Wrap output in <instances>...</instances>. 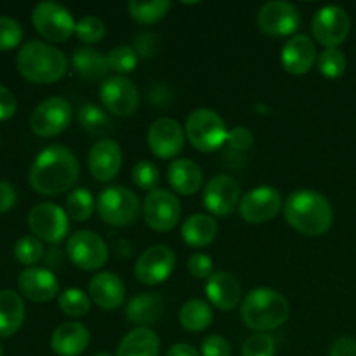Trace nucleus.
Masks as SVG:
<instances>
[{
    "label": "nucleus",
    "instance_id": "obj_10",
    "mask_svg": "<svg viewBox=\"0 0 356 356\" xmlns=\"http://www.w3.org/2000/svg\"><path fill=\"white\" fill-rule=\"evenodd\" d=\"M143 216L146 225L155 232H170L177 226L181 218V202L172 191L156 190L149 191L143 204Z\"/></svg>",
    "mask_w": 356,
    "mask_h": 356
},
{
    "label": "nucleus",
    "instance_id": "obj_5",
    "mask_svg": "<svg viewBox=\"0 0 356 356\" xmlns=\"http://www.w3.org/2000/svg\"><path fill=\"white\" fill-rule=\"evenodd\" d=\"M184 132L191 146L202 153L218 152L228 139L225 120L211 108H198L191 111Z\"/></svg>",
    "mask_w": 356,
    "mask_h": 356
},
{
    "label": "nucleus",
    "instance_id": "obj_27",
    "mask_svg": "<svg viewBox=\"0 0 356 356\" xmlns=\"http://www.w3.org/2000/svg\"><path fill=\"white\" fill-rule=\"evenodd\" d=\"M160 339L155 330L136 327L120 341L115 356H159Z\"/></svg>",
    "mask_w": 356,
    "mask_h": 356
},
{
    "label": "nucleus",
    "instance_id": "obj_6",
    "mask_svg": "<svg viewBox=\"0 0 356 356\" xmlns=\"http://www.w3.org/2000/svg\"><path fill=\"white\" fill-rule=\"evenodd\" d=\"M96 211L106 225L125 228L138 221L141 214V202L129 188L110 186L97 197Z\"/></svg>",
    "mask_w": 356,
    "mask_h": 356
},
{
    "label": "nucleus",
    "instance_id": "obj_24",
    "mask_svg": "<svg viewBox=\"0 0 356 356\" xmlns=\"http://www.w3.org/2000/svg\"><path fill=\"white\" fill-rule=\"evenodd\" d=\"M89 294L101 309H118L124 305L125 285L118 275L103 271L89 282Z\"/></svg>",
    "mask_w": 356,
    "mask_h": 356
},
{
    "label": "nucleus",
    "instance_id": "obj_52",
    "mask_svg": "<svg viewBox=\"0 0 356 356\" xmlns=\"http://www.w3.org/2000/svg\"><path fill=\"white\" fill-rule=\"evenodd\" d=\"M92 356H115V355L108 353V351H99V353H96V355H92Z\"/></svg>",
    "mask_w": 356,
    "mask_h": 356
},
{
    "label": "nucleus",
    "instance_id": "obj_45",
    "mask_svg": "<svg viewBox=\"0 0 356 356\" xmlns=\"http://www.w3.org/2000/svg\"><path fill=\"white\" fill-rule=\"evenodd\" d=\"M202 356H232V346L228 339L219 334H211L202 341Z\"/></svg>",
    "mask_w": 356,
    "mask_h": 356
},
{
    "label": "nucleus",
    "instance_id": "obj_32",
    "mask_svg": "<svg viewBox=\"0 0 356 356\" xmlns=\"http://www.w3.org/2000/svg\"><path fill=\"white\" fill-rule=\"evenodd\" d=\"M214 313L204 299H190L179 309V323L188 332H204L212 323Z\"/></svg>",
    "mask_w": 356,
    "mask_h": 356
},
{
    "label": "nucleus",
    "instance_id": "obj_31",
    "mask_svg": "<svg viewBox=\"0 0 356 356\" xmlns=\"http://www.w3.org/2000/svg\"><path fill=\"white\" fill-rule=\"evenodd\" d=\"M76 120L87 134L92 136V138H99V141L108 139V136L113 131V122H111L110 115L103 108L92 103H86L79 108Z\"/></svg>",
    "mask_w": 356,
    "mask_h": 356
},
{
    "label": "nucleus",
    "instance_id": "obj_7",
    "mask_svg": "<svg viewBox=\"0 0 356 356\" xmlns=\"http://www.w3.org/2000/svg\"><path fill=\"white\" fill-rule=\"evenodd\" d=\"M31 23L35 30L49 42L61 44L75 33V19L73 14L65 6L58 2H38L31 13Z\"/></svg>",
    "mask_w": 356,
    "mask_h": 356
},
{
    "label": "nucleus",
    "instance_id": "obj_28",
    "mask_svg": "<svg viewBox=\"0 0 356 356\" xmlns=\"http://www.w3.org/2000/svg\"><path fill=\"white\" fill-rule=\"evenodd\" d=\"M218 229V222L212 216L193 214L181 226V236H183L186 245L202 249V247H207L209 243L214 242Z\"/></svg>",
    "mask_w": 356,
    "mask_h": 356
},
{
    "label": "nucleus",
    "instance_id": "obj_36",
    "mask_svg": "<svg viewBox=\"0 0 356 356\" xmlns=\"http://www.w3.org/2000/svg\"><path fill=\"white\" fill-rule=\"evenodd\" d=\"M316 63H318L320 73H322L325 79L336 80L341 79V76L346 73V56H344V52L341 51L339 47L325 49L323 52H320Z\"/></svg>",
    "mask_w": 356,
    "mask_h": 356
},
{
    "label": "nucleus",
    "instance_id": "obj_12",
    "mask_svg": "<svg viewBox=\"0 0 356 356\" xmlns=\"http://www.w3.org/2000/svg\"><path fill=\"white\" fill-rule=\"evenodd\" d=\"M257 26L270 37H289L301 26V13L291 2H266L257 13Z\"/></svg>",
    "mask_w": 356,
    "mask_h": 356
},
{
    "label": "nucleus",
    "instance_id": "obj_33",
    "mask_svg": "<svg viewBox=\"0 0 356 356\" xmlns=\"http://www.w3.org/2000/svg\"><path fill=\"white\" fill-rule=\"evenodd\" d=\"M96 209V200L87 188H75L66 198V214L72 221L82 222L90 219Z\"/></svg>",
    "mask_w": 356,
    "mask_h": 356
},
{
    "label": "nucleus",
    "instance_id": "obj_19",
    "mask_svg": "<svg viewBox=\"0 0 356 356\" xmlns=\"http://www.w3.org/2000/svg\"><path fill=\"white\" fill-rule=\"evenodd\" d=\"M122 148L113 139H101L92 145L87 159L90 174L99 183H110L118 176L122 167Z\"/></svg>",
    "mask_w": 356,
    "mask_h": 356
},
{
    "label": "nucleus",
    "instance_id": "obj_4",
    "mask_svg": "<svg viewBox=\"0 0 356 356\" xmlns=\"http://www.w3.org/2000/svg\"><path fill=\"white\" fill-rule=\"evenodd\" d=\"M240 316L250 330L270 332L287 322L291 316V305L275 289L257 287L243 299Z\"/></svg>",
    "mask_w": 356,
    "mask_h": 356
},
{
    "label": "nucleus",
    "instance_id": "obj_9",
    "mask_svg": "<svg viewBox=\"0 0 356 356\" xmlns=\"http://www.w3.org/2000/svg\"><path fill=\"white\" fill-rule=\"evenodd\" d=\"M72 115V104L65 97H47L31 113L30 127L40 138H52V136L61 134L68 129Z\"/></svg>",
    "mask_w": 356,
    "mask_h": 356
},
{
    "label": "nucleus",
    "instance_id": "obj_2",
    "mask_svg": "<svg viewBox=\"0 0 356 356\" xmlns=\"http://www.w3.org/2000/svg\"><path fill=\"white\" fill-rule=\"evenodd\" d=\"M289 226L306 236L325 235L334 222V209L322 193L315 190H298L284 204Z\"/></svg>",
    "mask_w": 356,
    "mask_h": 356
},
{
    "label": "nucleus",
    "instance_id": "obj_1",
    "mask_svg": "<svg viewBox=\"0 0 356 356\" xmlns=\"http://www.w3.org/2000/svg\"><path fill=\"white\" fill-rule=\"evenodd\" d=\"M79 174L80 165L75 153L66 146L51 145L33 160L28 181L37 193L54 197L72 190L79 181Z\"/></svg>",
    "mask_w": 356,
    "mask_h": 356
},
{
    "label": "nucleus",
    "instance_id": "obj_35",
    "mask_svg": "<svg viewBox=\"0 0 356 356\" xmlns=\"http://www.w3.org/2000/svg\"><path fill=\"white\" fill-rule=\"evenodd\" d=\"M59 309L65 313L66 316H72V318H82L89 313L90 309V298L80 289L72 287L66 289L59 294L58 298Z\"/></svg>",
    "mask_w": 356,
    "mask_h": 356
},
{
    "label": "nucleus",
    "instance_id": "obj_51",
    "mask_svg": "<svg viewBox=\"0 0 356 356\" xmlns=\"http://www.w3.org/2000/svg\"><path fill=\"white\" fill-rule=\"evenodd\" d=\"M165 356H202V355L198 353V351L195 350L191 344L177 343V344H174V346L169 348V351H167Z\"/></svg>",
    "mask_w": 356,
    "mask_h": 356
},
{
    "label": "nucleus",
    "instance_id": "obj_14",
    "mask_svg": "<svg viewBox=\"0 0 356 356\" xmlns=\"http://www.w3.org/2000/svg\"><path fill=\"white\" fill-rule=\"evenodd\" d=\"M104 108L115 117H131L139 106V90L131 79L122 75L110 76L99 87Z\"/></svg>",
    "mask_w": 356,
    "mask_h": 356
},
{
    "label": "nucleus",
    "instance_id": "obj_22",
    "mask_svg": "<svg viewBox=\"0 0 356 356\" xmlns=\"http://www.w3.org/2000/svg\"><path fill=\"white\" fill-rule=\"evenodd\" d=\"M205 294H207L209 305L216 306L221 312H229L240 305L242 299V285L238 278L233 277L226 271L212 273V277L205 282Z\"/></svg>",
    "mask_w": 356,
    "mask_h": 356
},
{
    "label": "nucleus",
    "instance_id": "obj_44",
    "mask_svg": "<svg viewBox=\"0 0 356 356\" xmlns=\"http://www.w3.org/2000/svg\"><path fill=\"white\" fill-rule=\"evenodd\" d=\"M212 270H214V263L212 257L204 252H197L188 259V273L198 280H209L212 277Z\"/></svg>",
    "mask_w": 356,
    "mask_h": 356
},
{
    "label": "nucleus",
    "instance_id": "obj_53",
    "mask_svg": "<svg viewBox=\"0 0 356 356\" xmlns=\"http://www.w3.org/2000/svg\"><path fill=\"white\" fill-rule=\"evenodd\" d=\"M0 356H3V351H2V346H0Z\"/></svg>",
    "mask_w": 356,
    "mask_h": 356
},
{
    "label": "nucleus",
    "instance_id": "obj_40",
    "mask_svg": "<svg viewBox=\"0 0 356 356\" xmlns=\"http://www.w3.org/2000/svg\"><path fill=\"white\" fill-rule=\"evenodd\" d=\"M132 181L138 184L141 190L153 191L156 190L160 183V170L155 163L143 160V162L136 163L134 170H132Z\"/></svg>",
    "mask_w": 356,
    "mask_h": 356
},
{
    "label": "nucleus",
    "instance_id": "obj_23",
    "mask_svg": "<svg viewBox=\"0 0 356 356\" xmlns=\"http://www.w3.org/2000/svg\"><path fill=\"white\" fill-rule=\"evenodd\" d=\"M89 343V329L80 322L61 323L51 336V348L58 356H80Z\"/></svg>",
    "mask_w": 356,
    "mask_h": 356
},
{
    "label": "nucleus",
    "instance_id": "obj_15",
    "mask_svg": "<svg viewBox=\"0 0 356 356\" xmlns=\"http://www.w3.org/2000/svg\"><path fill=\"white\" fill-rule=\"evenodd\" d=\"M282 205L284 202H282V195L277 188L257 186L243 195L238 205V212L243 221L250 222V225H263V222L277 218L278 212L282 211Z\"/></svg>",
    "mask_w": 356,
    "mask_h": 356
},
{
    "label": "nucleus",
    "instance_id": "obj_41",
    "mask_svg": "<svg viewBox=\"0 0 356 356\" xmlns=\"http://www.w3.org/2000/svg\"><path fill=\"white\" fill-rule=\"evenodd\" d=\"M277 346H275L273 337L268 334L257 332L247 337L242 346V356H275Z\"/></svg>",
    "mask_w": 356,
    "mask_h": 356
},
{
    "label": "nucleus",
    "instance_id": "obj_13",
    "mask_svg": "<svg viewBox=\"0 0 356 356\" xmlns=\"http://www.w3.org/2000/svg\"><path fill=\"white\" fill-rule=\"evenodd\" d=\"M312 28L318 44L327 49L339 47L350 35L351 19L343 7L325 6L315 13Z\"/></svg>",
    "mask_w": 356,
    "mask_h": 356
},
{
    "label": "nucleus",
    "instance_id": "obj_30",
    "mask_svg": "<svg viewBox=\"0 0 356 356\" xmlns=\"http://www.w3.org/2000/svg\"><path fill=\"white\" fill-rule=\"evenodd\" d=\"M72 65L73 70L87 80H101L110 72L106 56L90 47L76 49L72 56Z\"/></svg>",
    "mask_w": 356,
    "mask_h": 356
},
{
    "label": "nucleus",
    "instance_id": "obj_21",
    "mask_svg": "<svg viewBox=\"0 0 356 356\" xmlns=\"http://www.w3.org/2000/svg\"><path fill=\"white\" fill-rule=\"evenodd\" d=\"M316 59V47L315 42L308 35H294L285 42L282 49L280 61L282 66L291 75H305L315 66Z\"/></svg>",
    "mask_w": 356,
    "mask_h": 356
},
{
    "label": "nucleus",
    "instance_id": "obj_39",
    "mask_svg": "<svg viewBox=\"0 0 356 356\" xmlns=\"http://www.w3.org/2000/svg\"><path fill=\"white\" fill-rule=\"evenodd\" d=\"M75 35L83 44H97L106 35V24L97 16H86L76 23Z\"/></svg>",
    "mask_w": 356,
    "mask_h": 356
},
{
    "label": "nucleus",
    "instance_id": "obj_26",
    "mask_svg": "<svg viewBox=\"0 0 356 356\" xmlns=\"http://www.w3.org/2000/svg\"><path fill=\"white\" fill-rule=\"evenodd\" d=\"M163 299L159 294H152V292H146V294H138L127 302V308H125V315L131 323L138 327H148L152 323L159 322L160 316L163 315Z\"/></svg>",
    "mask_w": 356,
    "mask_h": 356
},
{
    "label": "nucleus",
    "instance_id": "obj_46",
    "mask_svg": "<svg viewBox=\"0 0 356 356\" xmlns=\"http://www.w3.org/2000/svg\"><path fill=\"white\" fill-rule=\"evenodd\" d=\"M228 146L235 152H247V149L252 148L254 145V134L247 127H233L232 131H228V139H226Z\"/></svg>",
    "mask_w": 356,
    "mask_h": 356
},
{
    "label": "nucleus",
    "instance_id": "obj_48",
    "mask_svg": "<svg viewBox=\"0 0 356 356\" xmlns=\"http://www.w3.org/2000/svg\"><path fill=\"white\" fill-rule=\"evenodd\" d=\"M172 99V89L167 82H156L149 87V103L155 106H167Z\"/></svg>",
    "mask_w": 356,
    "mask_h": 356
},
{
    "label": "nucleus",
    "instance_id": "obj_34",
    "mask_svg": "<svg viewBox=\"0 0 356 356\" xmlns=\"http://www.w3.org/2000/svg\"><path fill=\"white\" fill-rule=\"evenodd\" d=\"M170 9L169 0H152V2H129V14L134 21L141 24H153L163 19Z\"/></svg>",
    "mask_w": 356,
    "mask_h": 356
},
{
    "label": "nucleus",
    "instance_id": "obj_11",
    "mask_svg": "<svg viewBox=\"0 0 356 356\" xmlns=\"http://www.w3.org/2000/svg\"><path fill=\"white\" fill-rule=\"evenodd\" d=\"M68 214L56 204H38L28 214V226L38 240L59 243L70 232Z\"/></svg>",
    "mask_w": 356,
    "mask_h": 356
},
{
    "label": "nucleus",
    "instance_id": "obj_3",
    "mask_svg": "<svg viewBox=\"0 0 356 356\" xmlns=\"http://www.w3.org/2000/svg\"><path fill=\"white\" fill-rule=\"evenodd\" d=\"M17 72L31 83H54L66 75L68 59L47 42L31 40L19 49L16 58Z\"/></svg>",
    "mask_w": 356,
    "mask_h": 356
},
{
    "label": "nucleus",
    "instance_id": "obj_50",
    "mask_svg": "<svg viewBox=\"0 0 356 356\" xmlns=\"http://www.w3.org/2000/svg\"><path fill=\"white\" fill-rule=\"evenodd\" d=\"M329 356H356V339L339 337L330 348Z\"/></svg>",
    "mask_w": 356,
    "mask_h": 356
},
{
    "label": "nucleus",
    "instance_id": "obj_25",
    "mask_svg": "<svg viewBox=\"0 0 356 356\" xmlns=\"http://www.w3.org/2000/svg\"><path fill=\"white\" fill-rule=\"evenodd\" d=\"M167 181L176 193L190 197L197 193L204 184V172L193 160L179 159L174 160L167 169Z\"/></svg>",
    "mask_w": 356,
    "mask_h": 356
},
{
    "label": "nucleus",
    "instance_id": "obj_49",
    "mask_svg": "<svg viewBox=\"0 0 356 356\" xmlns=\"http://www.w3.org/2000/svg\"><path fill=\"white\" fill-rule=\"evenodd\" d=\"M17 193L16 188L9 181H0V214H6L16 205Z\"/></svg>",
    "mask_w": 356,
    "mask_h": 356
},
{
    "label": "nucleus",
    "instance_id": "obj_18",
    "mask_svg": "<svg viewBox=\"0 0 356 356\" xmlns=\"http://www.w3.org/2000/svg\"><path fill=\"white\" fill-rule=\"evenodd\" d=\"M186 132L174 118L162 117L153 122L148 129V146L155 156L162 160L174 159L179 155L184 146Z\"/></svg>",
    "mask_w": 356,
    "mask_h": 356
},
{
    "label": "nucleus",
    "instance_id": "obj_17",
    "mask_svg": "<svg viewBox=\"0 0 356 356\" xmlns=\"http://www.w3.org/2000/svg\"><path fill=\"white\" fill-rule=\"evenodd\" d=\"M240 186L235 181V177L228 176V174H218L207 181L204 190V205L211 214L226 216L233 214L235 209L240 205Z\"/></svg>",
    "mask_w": 356,
    "mask_h": 356
},
{
    "label": "nucleus",
    "instance_id": "obj_37",
    "mask_svg": "<svg viewBox=\"0 0 356 356\" xmlns=\"http://www.w3.org/2000/svg\"><path fill=\"white\" fill-rule=\"evenodd\" d=\"M108 58V66H110L111 72L118 73V75L125 76L127 73L134 72V68L138 66V54L132 47L129 45H117L110 51Z\"/></svg>",
    "mask_w": 356,
    "mask_h": 356
},
{
    "label": "nucleus",
    "instance_id": "obj_20",
    "mask_svg": "<svg viewBox=\"0 0 356 356\" xmlns=\"http://www.w3.org/2000/svg\"><path fill=\"white\" fill-rule=\"evenodd\" d=\"M21 294L33 302H49L59 294V284L56 275L45 268L31 266L21 271L17 278Z\"/></svg>",
    "mask_w": 356,
    "mask_h": 356
},
{
    "label": "nucleus",
    "instance_id": "obj_47",
    "mask_svg": "<svg viewBox=\"0 0 356 356\" xmlns=\"http://www.w3.org/2000/svg\"><path fill=\"white\" fill-rule=\"evenodd\" d=\"M17 110V101L14 94L0 83V120H9Z\"/></svg>",
    "mask_w": 356,
    "mask_h": 356
},
{
    "label": "nucleus",
    "instance_id": "obj_29",
    "mask_svg": "<svg viewBox=\"0 0 356 356\" xmlns=\"http://www.w3.org/2000/svg\"><path fill=\"white\" fill-rule=\"evenodd\" d=\"M24 322V302L14 291H0V337H10Z\"/></svg>",
    "mask_w": 356,
    "mask_h": 356
},
{
    "label": "nucleus",
    "instance_id": "obj_16",
    "mask_svg": "<svg viewBox=\"0 0 356 356\" xmlns=\"http://www.w3.org/2000/svg\"><path fill=\"white\" fill-rule=\"evenodd\" d=\"M176 254L167 245H152L143 250L134 266L136 278L145 285L163 284L172 275Z\"/></svg>",
    "mask_w": 356,
    "mask_h": 356
},
{
    "label": "nucleus",
    "instance_id": "obj_8",
    "mask_svg": "<svg viewBox=\"0 0 356 356\" xmlns=\"http://www.w3.org/2000/svg\"><path fill=\"white\" fill-rule=\"evenodd\" d=\"M66 256L72 261V264H75L80 270L96 271L106 264L110 250H108L106 242L97 233L82 229L70 236Z\"/></svg>",
    "mask_w": 356,
    "mask_h": 356
},
{
    "label": "nucleus",
    "instance_id": "obj_43",
    "mask_svg": "<svg viewBox=\"0 0 356 356\" xmlns=\"http://www.w3.org/2000/svg\"><path fill=\"white\" fill-rule=\"evenodd\" d=\"M132 49L136 51L138 58L152 59L159 52V37L153 31H141L134 37V45Z\"/></svg>",
    "mask_w": 356,
    "mask_h": 356
},
{
    "label": "nucleus",
    "instance_id": "obj_42",
    "mask_svg": "<svg viewBox=\"0 0 356 356\" xmlns=\"http://www.w3.org/2000/svg\"><path fill=\"white\" fill-rule=\"evenodd\" d=\"M23 40V28L14 17L0 16V51H10Z\"/></svg>",
    "mask_w": 356,
    "mask_h": 356
},
{
    "label": "nucleus",
    "instance_id": "obj_38",
    "mask_svg": "<svg viewBox=\"0 0 356 356\" xmlns=\"http://www.w3.org/2000/svg\"><path fill=\"white\" fill-rule=\"evenodd\" d=\"M14 256L19 261L21 264H26V266H33L38 261L44 257V245H42V240H38L37 236H21L19 240L14 245Z\"/></svg>",
    "mask_w": 356,
    "mask_h": 356
}]
</instances>
